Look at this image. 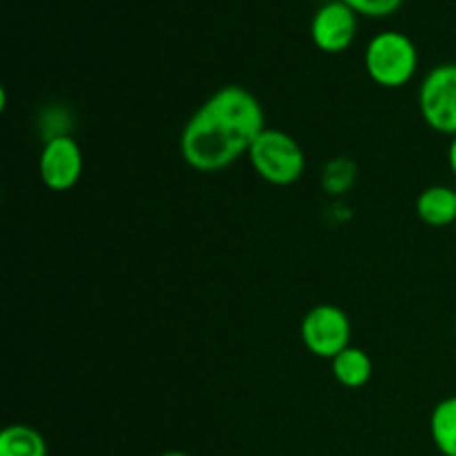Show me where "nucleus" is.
<instances>
[{"label":"nucleus","mask_w":456,"mask_h":456,"mask_svg":"<svg viewBox=\"0 0 456 456\" xmlns=\"http://www.w3.org/2000/svg\"><path fill=\"white\" fill-rule=\"evenodd\" d=\"M265 129L261 102L239 85H227L200 105L187 120L181 151L199 172H218L249 151Z\"/></svg>","instance_id":"obj_1"},{"label":"nucleus","mask_w":456,"mask_h":456,"mask_svg":"<svg viewBox=\"0 0 456 456\" xmlns=\"http://www.w3.org/2000/svg\"><path fill=\"white\" fill-rule=\"evenodd\" d=\"M249 160L263 181L279 187L292 185L305 172L303 147L281 129H263L249 147Z\"/></svg>","instance_id":"obj_2"},{"label":"nucleus","mask_w":456,"mask_h":456,"mask_svg":"<svg viewBox=\"0 0 456 456\" xmlns=\"http://www.w3.org/2000/svg\"><path fill=\"white\" fill-rule=\"evenodd\" d=\"M419 53L410 36L401 31H381L365 49V69L381 87H403L414 76Z\"/></svg>","instance_id":"obj_3"},{"label":"nucleus","mask_w":456,"mask_h":456,"mask_svg":"<svg viewBox=\"0 0 456 456\" xmlns=\"http://www.w3.org/2000/svg\"><path fill=\"white\" fill-rule=\"evenodd\" d=\"M419 110L428 127L456 136V65H439L419 89Z\"/></svg>","instance_id":"obj_4"},{"label":"nucleus","mask_w":456,"mask_h":456,"mask_svg":"<svg viewBox=\"0 0 456 456\" xmlns=\"http://www.w3.org/2000/svg\"><path fill=\"white\" fill-rule=\"evenodd\" d=\"M350 319L337 305H316L305 314L301 323V337L307 350L321 359H330L341 354L350 347Z\"/></svg>","instance_id":"obj_5"},{"label":"nucleus","mask_w":456,"mask_h":456,"mask_svg":"<svg viewBox=\"0 0 456 456\" xmlns=\"http://www.w3.org/2000/svg\"><path fill=\"white\" fill-rule=\"evenodd\" d=\"M40 178L53 191H67L83 174V151L71 136H53L45 142L38 160Z\"/></svg>","instance_id":"obj_6"},{"label":"nucleus","mask_w":456,"mask_h":456,"mask_svg":"<svg viewBox=\"0 0 456 456\" xmlns=\"http://www.w3.org/2000/svg\"><path fill=\"white\" fill-rule=\"evenodd\" d=\"M356 12L343 0H330L312 18V40L321 52H346L356 36Z\"/></svg>","instance_id":"obj_7"},{"label":"nucleus","mask_w":456,"mask_h":456,"mask_svg":"<svg viewBox=\"0 0 456 456\" xmlns=\"http://www.w3.org/2000/svg\"><path fill=\"white\" fill-rule=\"evenodd\" d=\"M417 214L426 225L445 227L456 223V191L452 187L432 185L417 199Z\"/></svg>","instance_id":"obj_8"},{"label":"nucleus","mask_w":456,"mask_h":456,"mask_svg":"<svg viewBox=\"0 0 456 456\" xmlns=\"http://www.w3.org/2000/svg\"><path fill=\"white\" fill-rule=\"evenodd\" d=\"M332 372L346 387H363L372 377V359L361 347H346L332 359Z\"/></svg>","instance_id":"obj_9"},{"label":"nucleus","mask_w":456,"mask_h":456,"mask_svg":"<svg viewBox=\"0 0 456 456\" xmlns=\"http://www.w3.org/2000/svg\"><path fill=\"white\" fill-rule=\"evenodd\" d=\"M0 456H47V444L38 430L16 423L0 432Z\"/></svg>","instance_id":"obj_10"},{"label":"nucleus","mask_w":456,"mask_h":456,"mask_svg":"<svg viewBox=\"0 0 456 456\" xmlns=\"http://www.w3.org/2000/svg\"><path fill=\"white\" fill-rule=\"evenodd\" d=\"M430 432L441 454L456 456V396L436 405L430 417Z\"/></svg>","instance_id":"obj_11"},{"label":"nucleus","mask_w":456,"mask_h":456,"mask_svg":"<svg viewBox=\"0 0 456 456\" xmlns=\"http://www.w3.org/2000/svg\"><path fill=\"white\" fill-rule=\"evenodd\" d=\"M350 4L356 13H365V16H387V13L396 12L403 0H343Z\"/></svg>","instance_id":"obj_12"},{"label":"nucleus","mask_w":456,"mask_h":456,"mask_svg":"<svg viewBox=\"0 0 456 456\" xmlns=\"http://www.w3.org/2000/svg\"><path fill=\"white\" fill-rule=\"evenodd\" d=\"M448 159H450V169H452V172H454V176H456V136L452 138V142H450Z\"/></svg>","instance_id":"obj_13"},{"label":"nucleus","mask_w":456,"mask_h":456,"mask_svg":"<svg viewBox=\"0 0 456 456\" xmlns=\"http://www.w3.org/2000/svg\"><path fill=\"white\" fill-rule=\"evenodd\" d=\"M159 456H191V454L178 452V450H172V452H163V454H159Z\"/></svg>","instance_id":"obj_14"},{"label":"nucleus","mask_w":456,"mask_h":456,"mask_svg":"<svg viewBox=\"0 0 456 456\" xmlns=\"http://www.w3.org/2000/svg\"><path fill=\"white\" fill-rule=\"evenodd\" d=\"M454 232H456V223H454Z\"/></svg>","instance_id":"obj_15"}]
</instances>
